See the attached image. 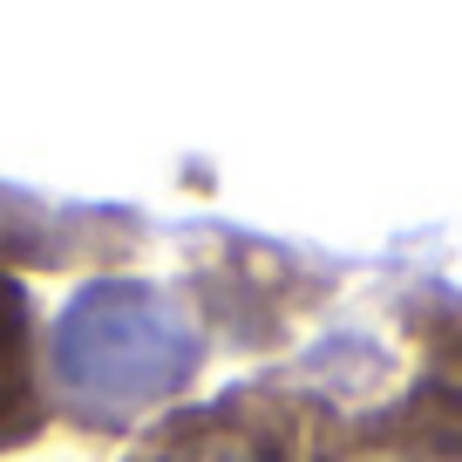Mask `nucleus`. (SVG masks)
Segmentation results:
<instances>
[{"instance_id": "f257e3e1", "label": "nucleus", "mask_w": 462, "mask_h": 462, "mask_svg": "<svg viewBox=\"0 0 462 462\" xmlns=\"http://www.w3.org/2000/svg\"><path fill=\"white\" fill-rule=\"evenodd\" d=\"M211 367V333L190 313L184 286L157 279H82L42 327V388L48 415L116 442L143 435Z\"/></svg>"}, {"instance_id": "f03ea898", "label": "nucleus", "mask_w": 462, "mask_h": 462, "mask_svg": "<svg viewBox=\"0 0 462 462\" xmlns=\"http://www.w3.org/2000/svg\"><path fill=\"white\" fill-rule=\"evenodd\" d=\"M327 292H333V273L292 259L286 245L231 238L225 252L198 259L184 300H190V313L204 319L211 340H231V346H245V354H265V346H286V333L300 327L306 313H319Z\"/></svg>"}, {"instance_id": "7ed1b4c3", "label": "nucleus", "mask_w": 462, "mask_h": 462, "mask_svg": "<svg viewBox=\"0 0 462 462\" xmlns=\"http://www.w3.org/2000/svg\"><path fill=\"white\" fill-rule=\"evenodd\" d=\"M313 415L319 408L286 394L279 381H245L150 421L123 448V462H300Z\"/></svg>"}, {"instance_id": "20e7f679", "label": "nucleus", "mask_w": 462, "mask_h": 462, "mask_svg": "<svg viewBox=\"0 0 462 462\" xmlns=\"http://www.w3.org/2000/svg\"><path fill=\"white\" fill-rule=\"evenodd\" d=\"M300 462H462V381L421 374L388 402L313 415Z\"/></svg>"}, {"instance_id": "39448f33", "label": "nucleus", "mask_w": 462, "mask_h": 462, "mask_svg": "<svg viewBox=\"0 0 462 462\" xmlns=\"http://www.w3.org/2000/svg\"><path fill=\"white\" fill-rule=\"evenodd\" d=\"M143 238L130 211H96V204H55L0 184V273H69V265L130 259Z\"/></svg>"}, {"instance_id": "423d86ee", "label": "nucleus", "mask_w": 462, "mask_h": 462, "mask_svg": "<svg viewBox=\"0 0 462 462\" xmlns=\"http://www.w3.org/2000/svg\"><path fill=\"white\" fill-rule=\"evenodd\" d=\"M48 388H42V313L14 273H0V456L48 435Z\"/></svg>"}]
</instances>
